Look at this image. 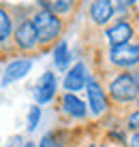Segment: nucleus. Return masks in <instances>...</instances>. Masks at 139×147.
<instances>
[{"instance_id":"7","label":"nucleus","mask_w":139,"mask_h":147,"mask_svg":"<svg viewBox=\"0 0 139 147\" xmlns=\"http://www.w3.org/2000/svg\"><path fill=\"white\" fill-rule=\"evenodd\" d=\"M86 90H88V102H90V111L92 115H103L107 111V98H105V92H103V88L96 81H88V85H86Z\"/></svg>"},{"instance_id":"12","label":"nucleus","mask_w":139,"mask_h":147,"mask_svg":"<svg viewBox=\"0 0 139 147\" xmlns=\"http://www.w3.org/2000/svg\"><path fill=\"white\" fill-rule=\"evenodd\" d=\"M71 62V53H69V45L66 40H60L54 49V64L58 66V70H64L66 64Z\"/></svg>"},{"instance_id":"17","label":"nucleus","mask_w":139,"mask_h":147,"mask_svg":"<svg viewBox=\"0 0 139 147\" xmlns=\"http://www.w3.org/2000/svg\"><path fill=\"white\" fill-rule=\"evenodd\" d=\"M39 147H58V143L54 141V134H45L43 139H41V145Z\"/></svg>"},{"instance_id":"8","label":"nucleus","mask_w":139,"mask_h":147,"mask_svg":"<svg viewBox=\"0 0 139 147\" xmlns=\"http://www.w3.org/2000/svg\"><path fill=\"white\" fill-rule=\"evenodd\" d=\"M86 85H88V79H86V66L79 62V64H75V66L66 73L64 88L69 90V92H79V90L86 88Z\"/></svg>"},{"instance_id":"19","label":"nucleus","mask_w":139,"mask_h":147,"mask_svg":"<svg viewBox=\"0 0 139 147\" xmlns=\"http://www.w3.org/2000/svg\"><path fill=\"white\" fill-rule=\"evenodd\" d=\"M24 147H37V145H34V143H26Z\"/></svg>"},{"instance_id":"18","label":"nucleus","mask_w":139,"mask_h":147,"mask_svg":"<svg viewBox=\"0 0 139 147\" xmlns=\"http://www.w3.org/2000/svg\"><path fill=\"white\" fill-rule=\"evenodd\" d=\"M128 147H139V132H133L128 139Z\"/></svg>"},{"instance_id":"9","label":"nucleus","mask_w":139,"mask_h":147,"mask_svg":"<svg viewBox=\"0 0 139 147\" xmlns=\"http://www.w3.org/2000/svg\"><path fill=\"white\" fill-rule=\"evenodd\" d=\"M111 15H114V2H109V0H96L90 4V17L99 26H105L111 19Z\"/></svg>"},{"instance_id":"14","label":"nucleus","mask_w":139,"mask_h":147,"mask_svg":"<svg viewBox=\"0 0 139 147\" xmlns=\"http://www.w3.org/2000/svg\"><path fill=\"white\" fill-rule=\"evenodd\" d=\"M11 34H13V19H11V15H9L7 9L0 7V43L9 40Z\"/></svg>"},{"instance_id":"2","label":"nucleus","mask_w":139,"mask_h":147,"mask_svg":"<svg viewBox=\"0 0 139 147\" xmlns=\"http://www.w3.org/2000/svg\"><path fill=\"white\" fill-rule=\"evenodd\" d=\"M109 94L116 102H133L139 100V85L131 77V73H120L109 83Z\"/></svg>"},{"instance_id":"4","label":"nucleus","mask_w":139,"mask_h":147,"mask_svg":"<svg viewBox=\"0 0 139 147\" xmlns=\"http://www.w3.org/2000/svg\"><path fill=\"white\" fill-rule=\"evenodd\" d=\"M15 43H17L19 49L24 51H32L34 47L39 45V36H37V30H34V24L30 19H22L15 28Z\"/></svg>"},{"instance_id":"3","label":"nucleus","mask_w":139,"mask_h":147,"mask_svg":"<svg viewBox=\"0 0 139 147\" xmlns=\"http://www.w3.org/2000/svg\"><path fill=\"white\" fill-rule=\"evenodd\" d=\"M109 60L111 64L120 68H133L139 64V45L137 43H128L122 47H111L109 51Z\"/></svg>"},{"instance_id":"13","label":"nucleus","mask_w":139,"mask_h":147,"mask_svg":"<svg viewBox=\"0 0 139 147\" xmlns=\"http://www.w3.org/2000/svg\"><path fill=\"white\" fill-rule=\"evenodd\" d=\"M41 7H43L45 11L54 13L56 17H60V15H64V13H71L73 2H69V0H54V2H41Z\"/></svg>"},{"instance_id":"6","label":"nucleus","mask_w":139,"mask_h":147,"mask_svg":"<svg viewBox=\"0 0 139 147\" xmlns=\"http://www.w3.org/2000/svg\"><path fill=\"white\" fill-rule=\"evenodd\" d=\"M56 88H58V83H56V77L51 73L41 75V79L37 83V90H34V100H37V105L49 102V100L54 98V94H56Z\"/></svg>"},{"instance_id":"16","label":"nucleus","mask_w":139,"mask_h":147,"mask_svg":"<svg viewBox=\"0 0 139 147\" xmlns=\"http://www.w3.org/2000/svg\"><path fill=\"white\" fill-rule=\"evenodd\" d=\"M128 128L135 130V132H139V111H135V113L128 115Z\"/></svg>"},{"instance_id":"10","label":"nucleus","mask_w":139,"mask_h":147,"mask_svg":"<svg viewBox=\"0 0 139 147\" xmlns=\"http://www.w3.org/2000/svg\"><path fill=\"white\" fill-rule=\"evenodd\" d=\"M30 66H32L30 60H15V62H11L7 66V70H4V75H2V85H11L13 81L26 77Z\"/></svg>"},{"instance_id":"1","label":"nucleus","mask_w":139,"mask_h":147,"mask_svg":"<svg viewBox=\"0 0 139 147\" xmlns=\"http://www.w3.org/2000/svg\"><path fill=\"white\" fill-rule=\"evenodd\" d=\"M32 24H34V30H37V36H39L41 45H49L51 40H56L58 34L62 32V22H60V17H56L54 13L45 11V9H41V11L34 15Z\"/></svg>"},{"instance_id":"15","label":"nucleus","mask_w":139,"mask_h":147,"mask_svg":"<svg viewBox=\"0 0 139 147\" xmlns=\"http://www.w3.org/2000/svg\"><path fill=\"white\" fill-rule=\"evenodd\" d=\"M39 121H41V109L39 105H32L28 111V130H34L39 126Z\"/></svg>"},{"instance_id":"21","label":"nucleus","mask_w":139,"mask_h":147,"mask_svg":"<svg viewBox=\"0 0 139 147\" xmlns=\"http://www.w3.org/2000/svg\"><path fill=\"white\" fill-rule=\"evenodd\" d=\"M103 147H111V145H103Z\"/></svg>"},{"instance_id":"22","label":"nucleus","mask_w":139,"mask_h":147,"mask_svg":"<svg viewBox=\"0 0 139 147\" xmlns=\"http://www.w3.org/2000/svg\"><path fill=\"white\" fill-rule=\"evenodd\" d=\"M137 102H139V100H137Z\"/></svg>"},{"instance_id":"11","label":"nucleus","mask_w":139,"mask_h":147,"mask_svg":"<svg viewBox=\"0 0 139 147\" xmlns=\"http://www.w3.org/2000/svg\"><path fill=\"white\" fill-rule=\"evenodd\" d=\"M62 111L66 115H71V117H75V119H84L88 115V109H86L84 100H79L75 94H64L62 96Z\"/></svg>"},{"instance_id":"5","label":"nucleus","mask_w":139,"mask_h":147,"mask_svg":"<svg viewBox=\"0 0 139 147\" xmlns=\"http://www.w3.org/2000/svg\"><path fill=\"white\" fill-rule=\"evenodd\" d=\"M107 38H109L111 47H122V45H128V40L133 38V26L126 19H120V22L111 24L107 28Z\"/></svg>"},{"instance_id":"20","label":"nucleus","mask_w":139,"mask_h":147,"mask_svg":"<svg viewBox=\"0 0 139 147\" xmlns=\"http://www.w3.org/2000/svg\"><path fill=\"white\" fill-rule=\"evenodd\" d=\"M86 147H96V145H86Z\"/></svg>"}]
</instances>
